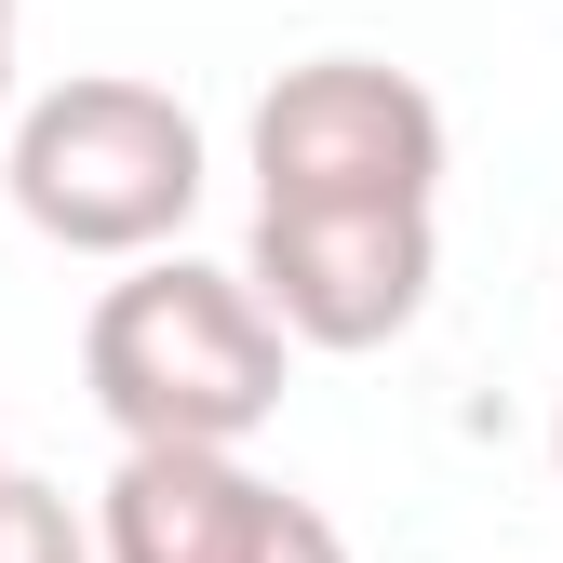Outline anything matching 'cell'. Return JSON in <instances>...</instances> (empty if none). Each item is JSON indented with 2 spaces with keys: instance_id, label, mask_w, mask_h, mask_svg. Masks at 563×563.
Masks as SVG:
<instances>
[{
  "instance_id": "obj_3",
  "label": "cell",
  "mask_w": 563,
  "mask_h": 563,
  "mask_svg": "<svg viewBox=\"0 0 563 563\" xmlns=\"http://www.w3.org/2000/svg\"><path fill=\"white\" fill-rule=\"evenodd\" d=\"M255 216H430L443 95L376 54H309L255 95Z\"/></svg>"
},
{
  "instance_id": "obj_5",
  "label": "cell",
  "mask_w": 563,
  "mask_h": 563,
  "mask_svg": "<svg viewBox=\"0 0 563 563\" xmlns=\"http://www.w3.org/2000/svg\"><path fill=\"white\" fill-rule=\"evenodd\" d=\"M95 550L108 563H349V537L255 483L242 456H188V443H121L108 497H95Z\"/></svg>"
},
{
  "instance_id": "obj_6",
  "label": "cell",
  "mask_w": 563,
  "mask_h": 563,
  "mask_svg": "<svg viewBox=\"0 0 563 563\" xmlns=\"http://www.w3.org/2000/svg\"><path fill=\"white\" fill-rule=\"evenodd\" d=\"M0 563H108L95 550V523L54 497V483H27V470H0Z\"/></svg>"
},
{
  "instance_id": "obj_1",
  "label": "cell",
  "mask_w": 563,
  "mask_h": 563,
  "mask_svg": "<svg viewBox=\"0 0 563 563\" xmlns=\"http://www.w3.org/2000/svg\"><path fill=\"white\" fill-rule=\"evenodd\" d=\"M282 363H296V335L255 309L242 268H201V255L121 268L95 296V322H81V389H95V416L121 443L242 456L282 416Z\"/></svg>"
},
{
  "instance_id": "obj_8",
  "label": "cell",
  "mask_w": 563,
  "mask_h": 563,
  "mask_svg": "<svg viewBox=\"0 0 563 563\" xmlns=\"http://www.w3.org/2000/svg\"><path fill=\"white\" fill-rule=\"evenodd\" d=\"M550 470H563V416H550Z\"/></svg>"
},
{
  "instance_id": "obj_7",
  "label": "cell",
  "mask_w": 563,
  "mask_h": 563,
  "mask_svg": "<svg viewBox=\"0 0 563 563\" xmlns=\"http://www.w3.org/2000/svg\"><path fill=\"white\" fill-rule=\"evenodd\" d=\"M0 108H14V0H0Z\"/></svg>"
},
{
  "instance_id": "obj_2",
  "label": "cell",
  "mask_w": 563,
  "mask_h": 563,
  "mask_svg": "<svg viewBox=\"0 0 563 563\" xmlns=\"http://www.w3.org/2000/svg\"><path fill=\"white\" fill-rule=\"evenodd\" d=\"M201 121L162 95V81H121V67H81V81H54L14 108V216L54 242V255H108V268H148L188 242L201 216Z\"/></svg>"
},
{
  "instance_id": "obj_4",
  "label": "cell",
  "mask_w": 563,
  "mask_h": 563,
  "mask_svg": "<svg viewBox=\"0 0 563 563\" xmlns=\"http://www.w3.org/2000/svg\"><path fill=\"white\" fill-rule=\"evenodd\" d=\"M242 282L296 349H389L416 335L443 282V229L430 216H255Z\"/></svg>"
}]
</instances>
